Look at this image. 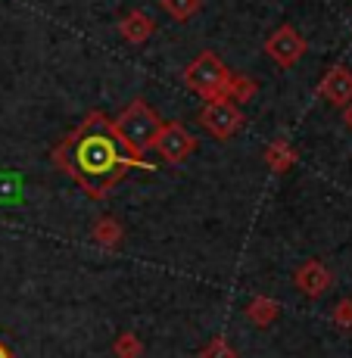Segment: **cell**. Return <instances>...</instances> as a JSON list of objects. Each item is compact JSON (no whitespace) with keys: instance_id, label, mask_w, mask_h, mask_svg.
Instances as JSON below:
<instances>
[{"instance_id":"cell-1","label":"cell","mask_w":352,"mask_h":358,"mask_svg":"<svg viewBox=\"0 0 352 358\" xmlns=\"http://www.w3.org/2000/svg\"><path fill=\"white\" fill-rule=\"evenodd\" d=\"M53 162L78 184L91 199L109 196V190L128 175V171H153L156 165H150L143 156H137L119 137L113 119H106L103 113H87V119L81 122L75 131L59 141V147L53 150Z\"/></svg>"},{"instance_id":"cell-2","label":"cell","mask_w":352,"mask_h":358,"mask_svg":"<svg viewBox=\"0 0 352 358\" xmlns=\"http://www.w3.org/2000/svg\"><path fill=\"white\" fill-rule=\"evenodd\" d=\"M113 125H115V131H119L122 141H125L137 156H143V153L153 150V141L162 128V119H160V113L150 109L143 100H131L128 106L113 119Z\"/></svg>"},{"instance_id":"cell-3","label":"cell","mask_w":352,"mask_h":358,"mask_svg":"<svg viewBox=\"0 0 352 358\" xmlns=\"http://www.w3.org/2000/svg\"><path fill=\"white\" fill-rule=\"evenodd\" d=\"M227 78H231V72H227V66L218 59V53H212V50L197 53L188 63V69H184V87H188L190 94H197V97H203L206 103L225 100Z\"/></svg>"},{"instance_id":"cell-4","label":"cell","mask_w":352,"mask_h":358,"mask_svg":"<svg viewBox=\"0 0 352 358\" xmlns=\"http://www.w3.org/2000/svg\"><path fill=\"white\" fill-rule=\"evenodd\" d=\"M197 122L209 131L216 141H231V137L244 128V113H240V106L231 100H212L199 109Z\"/></svg>"},{"instance_id":"cell-5","label":"cell","mask_w":352,"mask_h":358,"mask_svg":"<svg viewBox=\"0 0 352 358\" xmlns=\"http://www.w3.org/2000/svg\"><path fill=\"white\" fill-rule=\"evenodd\" d=\"M153 150L169 165H181L193 150H197V137H193L181 122H162L160 134H156V141H153Z\"/></svg>"},{"instance_id":"cell-6","label":"cell","mask_w":352,"mask_h":358,"mask_svg":"<svg viewBox=\"0 0 352 358\" xmlns=\"http://www.w3.org/2000/svg\"><path fill=\"white\" fill-rule=\"evenodd\" d=\"M265 53L274 59L278 66H296L302 59V53H306V41H302V34L293 29V25H281L278 31L268 34L265 41Z\"/></svg>"},{"instance_id":"cell-7","label":"cell","mask_w":352,"mask_h":358,"mask_svg":"<svg viewBox=\"0 0 352 358\" xmlns=\"http://www.w3.org/2000/svg\"><path fill=\"white\" fill-rule=\"evenodd\" d=\"M330 271H328V265L318 259H309V262H302L300 268H296V274H293V287L300 290L302 296H309V299H318V296L328 293V287H330Z\"/></svg>"},{"instance_id":"cell-8","label":"cell","mask_w":352,"mask_h":358,"mask_svg":"<svg viewBox=\"0 0 352 358\" xmlns=\"http://www.w3.org/2000/svg\"><path fill=\"white\" fill-rule=\"evenodd\" d=\"M318 94L330 106H340V109L349 106L352 103V69H346V66L328 69V75H324L318 85Z\"/></svg>"},{"instance_id":"cell-9","label":"cell","mask_w":352,"mask_h":358,"mask_svg":"<svg viewBox=\"0 0 352 358\" xmlns=\"http://www.w3.org/2000/svg\"><path fill=\"white\" fill-rule=\"evenodd\" d=\"M153 31H156V22L143 10H131L128 16H122V22H119V34L134 47L147 44Z\"/></svg>"},{"instance_id":"cell-10","label":"cell","mask_w":352,"mask_h":358,"mask_svg":"<svg viewBox=\"0 0 352 358\" xmlns=\"http://www.w3.org/2000/svg\"><path fill=\"white\" fill-rule=\"evenodd\" d=\"M265 165L274 171V175H284V171H290V169L296 165V150L290 147L287 141L268 143V150H265Z\"/></svg>"},{"instance_id":"cell-11","label":"cell","mask_w":352,"mask_h":358,"mask_svg":"<svg viewBox=\"0 0 352 358\" xmlns=\"http://www.w3.org/2000/svg\"><path fill=\"white\" fill-rule=\"evenodd\" d=\"M278 315H281V306L272 296H253V302L246 306V318L256 327H268L272 321H278Z\"/></svg>"},{"instance_id":"cell-12","label":"cell","mask_w":352,"mask_h":358,"mask_svg":"<svg viewBox=\"0 0 352 358\" xmlns=\"http://www.w3.org/2000/svg\"><path fill=\"white\" fill-rule=\"evenodd\" d=\"M256 91H259V81L256 78H250V75H234L231 72V78H227V87H225V100H231V103H246V100H253L256 97Z\"/></svg>"},{"instance_id":"cell-13","label":"cell","mask_w":352,"mask_h":358,"mask_svg":"<svg viewBox=\"0 0 352 358\" xmlns=\"http://www.w3.org/2000/svg\"><path fill=\"white\" fill-rule=\"evenodd\" d=\"M94 240L100 246H106V250H115V246L122 243V224H119V218H113V215H103V218H97V224H94Z\"/></svg>"},{"instance_id":"cell-14","label":"cell","mask_w":352,"mask_h":358,"mask_svg":"<svg viewBox=\"0 0 352 358\" xmlns=\"http://www.w3.org/2000/svg\"><path fill=\"white\" fill-rule=\"evenodd\" d=\"M199 6H203V0H162V10L169 13L175 22H188Z\"/></svg>"},{"instance_id":"cell-15","label":"cell","mask_w":352,"mask_h":358,"mask_svg":"<svg viewBox=\"0 0 352 358\" xmlns=\"http://www.w3.org/2000/svg\"><path fill=\"white\" fill-rule=\"evenodd\" d=\"M113 349H115V358H141L143 355V346L134 334H122Z\"/></svg>"},{"instance_id":"cell-16","label":"cell","mask_w":352,"mask_h":358,"mask_svg":"<svg viewBox=\"0 0 352 358\" xmlns=\"http://www.w3.org/2000/svg\"><path fill=\"white\" fill-rule=\"evenodd\" d=\"M199 358H237V352H234V346L227 340H222V336H216V340H209L203 346V352H199Z\"/></svg>"},{"instance_id":"cell-17","label":"cell","mask_w":352,"mask_h":358,"mask_svg":"<svg viewBox=\"0 0 352 358\" xmlns=\"http://www.w3.org/2000/svg\"><path fill=\"white\" fill-rule=\"evenodd\" d=\"M334 321H337L340 327L352 330V299H340V302H337V308H334Z\"/></svg>"},{"instance_id":"cell-18","label":"cell","mask_w":352,"mask_h":358,"mask_svg":"<svg viewBox=\"0 0 352 358\" xmlns=\"http://www.w3.org/2000/svg\"><path fill=\"white\" fill-rule=\"evenodd\" d=\"M343 122H346V128H352V103L343 106Z\"/></svg>"},{"instance_id":"cell-19","label":"cell","mask_w":352,"mask_h":358,"mask_svg":"<svg viewBox=\"0 0 352 358\" xmlns=\"http://www.w3.org/2000/svg\"><path fill=\"white\" fill-rule=\"evenodd\" d=\"M0 358H13V352H10V346H6L3 340H0Z\"/></svg>"}]
</instances>
